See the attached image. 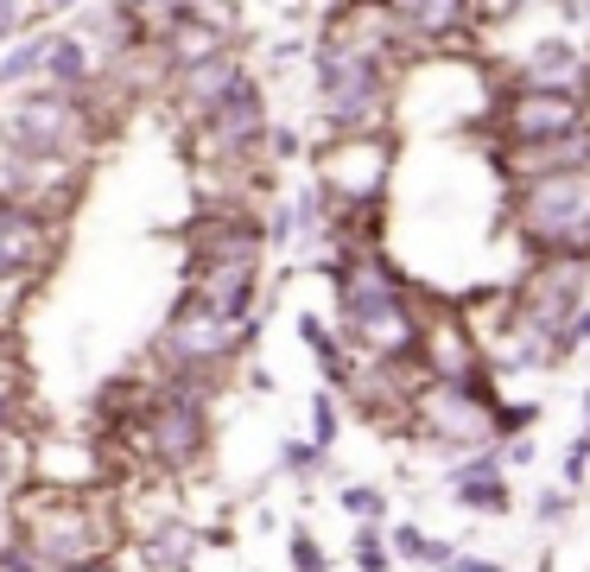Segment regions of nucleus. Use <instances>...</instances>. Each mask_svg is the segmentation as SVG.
Returning <instances> with one entry per match:
<instances>
[{"label":"nucleus","mask_w":590,"mask_h":572,"mask_svg":"<svg viewBox=\"0 0 590 572\" xmlns=\"http://www.w3.org/2000/svg\"><path fill=\"white\" fill-rule=\"evenodd\" d=\"M350 560H356L362 572H387V566H394V560H387V534H382V528H362L356 547H350Z\"/></svg>","instance_id":"b1692460"},{"label":"nucleus","mask_w":590,"mask_h":572,"mask_svg":"<svg viewBox=\"0 0 590 572\" xmlns=\"http://www.w3.org/2000/svg\"><path fill=\"white\" fill-rule=\"evenodd\" d=\"M26 293H32L26 280H0V331H7L13 318H20V306H26Z\"/></svg>","instance_id":"7c9ffc66"},{"label":"nucleus","mask_w":590,"mask_h":572,"mask_svg":"<svg viewBox=\"0 0 590 572\" xmlns=\"http://www.w3.org/2000/svg\"><path fill=\"white\" fill-rule=\"evenodd\" d=\"M255 280H260V261H191L184 299L197 313L223 318V325H242V318H255Z\"/></svg>","instance_id":"9b49d317"},{"label":"nucleus","mask_w":590,"mask_h":572,"mask_svg":"<svg viewBox=\"0 0 590 572\" xmlns=\"http://www.w3.org/2000/svg\"><path fill=\"white\" fill-rule=\"evenodd\" d=\"M299 338H305V350L324 363V382H331V389H350V357H343V343H336L331 325L318 313H299Z\"/></svg>","instance_id":"aec40b11"},{"label":"nucleus","mask_w":590,"mask_h":572,"mask_svg":"<svg viewBox=\"0 0 590 572\" xmlns=\"http://www.w3.org/2000/svg\"><path fill=\"white\" fill-rule=\"evenodd\" d=\"M331 286H336V313H343V338L356 343L368 363H419V318L407 306V280L375 248L343 255Z\"/></svg>","instance_id":"f257e3e1"},{"label":"nucleus","mask_w":590,"mask_h":572,"mask_svg":"<svg viewBox=\"0 0 590 572\" xmlns=\"http://www.w3.org/2000/svg\"><path fill=\"white\" fill-rule=\"evenodd\" d=\"M590 306V261L584 255H539L521 280V313L546 325L559 338L565 318H578Z\"/></svg>","instance_id":"9d476101"},{"label":"nucleus","mask_w":590,"mask_h":572,"mask_svg":"<svg viewBox=\"0 0 590 572\" xmlns=\"http://www.w3.org/2000/svg\"><path fill=\"white\" fill-rule=\"evenodd\" d=\"M0 572H45V566H39L20 541H7V547H0Z\"/></svg>","instance_id":"72a5a7b5"},{"label":"nucleus","mask_w":590,"mask_h":572,"mask_svg":"<svg viewBox=\"0 0 590 572\" xmlns=\"http://www.w3.org/2000/svg\"><path fill=\"white\" fill-rule=\"evenodd\" d=\"M584 103L578 96H521L514 89L508 103H502V134H508V147H546V140H571V134H584Z\"/></svg>","instance_id":"4468645a"},{"label":"nucleus","mask_w":590,"mask_h":572,"mask_svg":"<svg viewBox=\"0 0 590 572\" xmlns=\"http://www.w3.org/2000/svg\"><path fill=\"white\" fill-rule=\"evenodd\" d=\"M584 343H590V306L578 318H565V325H559V357H565V350H584Z\"/></svg>","instance_id":"2f4dec72"},{"label":"nucleus","mask_w":590,"mask_h":572,"mask_svg":"<svg viewBox=\"0 0 590 572\" xmlns=\"http://www.w3.org/2000/svg\"><path fill=\"white\" fill-rule=\"evenodd\" d=\"M584 223H590V179H539L521 184L514 198V230L534 242L539 255H584Z\"/></svg>","instance_id":"0eeeda50"},{"label":"nucleus","mask_w":590,"mask_h":572,"mask_svg":"<svg viewBox=\"0 0 590 572\" xmlns=\"http://www.w3.org/2000/svg\"><path fill=\"white\" fill-rule=\"evenodd\" d=\"M83 572H115V566H83Z\"/></svg>","instance_id":"58836bf2"},{"label":"nucleus","mask_w":590,"mask_h":572,"mask_svg":"<svg viewBox=\"0 0 590 572\" xmlns=\"http://www.w3.org/2000/svg\"><path fill=\"white\" fill-rule=\"evenodd\" d=\"M255 343H260V318L223 325V318L197 313L191 299H179L172 318H165V331L153 338V357L165 363V375H216L235 357H255Z\"/></svg>","instance_id":"423d86ee"},{"label":"nucleus","mask_w":590,"mask_h":572,"mask_svg":"<svg viewBox=\"0 0 590 572\" xmlns=\"http://www.w3.org/2000/svg\"><path fill=\"white\" fill-rule=\"evenodd\" d=\"M412 426L432 445L451 452H495L502 426H495V389H489V369L463 375V382H426L419 401L407 407Z\"/></svg>","instance_id":"39448f33"},{"label":"nucleus","mask_w":590,"mask_h":572,"mask_svg":"<svg viewBox=\"0 0 590 572\" xmlns=\"http://www.w3.org/2000/svg\"><path fill=\"white\" fill-rule=\"evenodd\" d=\"M514 89L521 96H590V57L571 45V39H539L521 52V71H514Z\"/></svg>","instance_id":"ddd939ff"},{"label":"nucleus","mask_w":590,"mask_h":572,"mask_svg":"<svg viewBox=\"0 0 590 572\" xmlns=\"http://www.w3.org/2000/svg\"><path fill=\"white\" fill-rule=\"evenodd\" d=\"M280 465L299 470V477H311V470L331 465V452H318V445H280Z\"/></svg>","instance_id":"bb28decb"},{"label":"nucleus","mask_w":590,"mask_h":572,"mask_svg":"<svg viewBox=\"0 0 590 572\" xmlns=\"http://www.w3.org/2000/svg\"><path fill=\"white\" fill-rule=\"evenodd\" d=\"M248 64L235 52L210 57V64H197V71H179V103L191 108V121H204V115H216V108H229L242 89H248Z\"/></svg>","instance_id":"dca6fc26"},{"label":"nucleus","mask_w":590,"mask_h":572,"mask_svg":"<svg viewBox=\"0 0 590 572\" xmlns=\"http://www.w3.org/2000/svg\"><path fill=\"white\" fill-rule=\"evenodd\" d=\"M394 147L382 134H331L318 147V191L331 198V210H368L382 198Z\"/></svg>","instance_id":"6e6552de"},{"label":"nucleus","mask_w":590,"mask_h":572,"mask_svg":"<svg viewBox=\"0 0 590 572\" xmlns=\"http://www.w3.org/2000/svg\"><path fill=\"white\" fill-rule=\"evenodd\" d=\"M305 445H318V452H331L336 445V394L331 389L311 394V439Z\"/></svg>","instance_id":"5701e85b"},{"label":"nucleus","mask_w":590,"mask_h":572,"mask_svg":"<svg viewBox=\"0 0 590 572\" xmlns=\"http://www.w3.org/2000/svg\"><path fill=\"white\" fill-rule=\"evenodd\" d=\"M13 420H20V389L0 375V426H13Z\"/></svg>","instance_id":"f704fd0d"},{"label":"nucleus","mask_w":590,"mask_h":572,"mask_svg":"<svg viewBox=\"0 0 590 572\" xmlns=\"http://www.w3.org/2000/svg\"><path fill=\"white\" fill-rule=\"evenodd\" d=\"M57 248V216L0 198V280H32Z\"/></svg>","instance_id":"2eb2a0df"},{"label":"nucleus","mask_w":590,"mask_h":572,"mask_svg":"<svg viewBox=\"0 0 590 572\" xmlns=\"http://www.w3.org/2000/svg\"><path fill=\"white\" fill-rule=\"evenodd\" d=\"M444 572H508V566H502V560H476V553H458V560H451Z\"/></svg>","instance_id":"c9c22d12"},{"label":"nucleus","mask_w":590,"mask_h":572,"mask_svg":"<svg viewBox=\"0 0 590 572\" xmlns=\"http://www.w3.org/2000/svg\"><path fill=\"white\" fill-rule=\"evenodd\" d=\"M153 560H159V566H184V560H191V534H184V528H159V534H153Z\"/></svg>","instance_id":"a878e982"},{"label":"nucleus","mask_w":590,"mask_h":572,"mask_svg":"<svg viewBox=\"0 0 590 572\" xmlns=\"http://www.w3.org/2000/svg\"><path fill=\"white\" fill-rule=\"evenodd\" d=\"M508 166L521 184L539 179H590V128L571 134V140H546V147H508Z\"/></svg>","instance_id":"f3484780"},{"label":"nucleus","mask_w":590,"mask_h":572,"mask_svg":"<svg viewBox=\"0 0 590 572\" xmlns=\"http://www.w3.org/2000/svg\"><path fill=\"white\" fill-rule=\"evenodd\" d=\"M292 566H299V572H324V547L311 541L305 528H299V534H292Z\"/></svg>","instance_id":"c756f323"},{"label":"nucleus","mask_w":590,"mask_h":572,"mask_svg":"<svg viewBox=\"0 0 590 572\" xmlns=\"http://www.w3.org/2000/svg\"><path fill=\"white\" fill-rule=\"evenodd\" d=\"M133 439L153 452L159 470H191L210 452V407L165 401V394L147 389V414H140V426H133Z\"/></svg>","instance_id":"1a4fd4ad"},{"label":"nucleus","mask_w":590,"mask_h":572,"mask_svg":"<svg viewBox=\"0 0 590 572\" xmlns=\"http://www.w3.org/2000/svg\"><path fill=\"white\" fill-rule=\"evenodd\" d=\"M343 509H350V516H362L368 528H375V521L387 516V496L368 490V484H350V490H343Z\"/></svg>","instance_id":"393cba45"},{"label":"nucleus","mask_w":590,"mask_h":572,"mask_svg":"<svg viewBox=\"0 0 590 572\" xmlns=\"http://www.w3.org/2000/svg\"><path fill=\"white\" fill-rule=\"evenodd\" d=\"M451 502L458 509H476V516H508L514 509V496L502 477H476V484H451Z\"/></svg>","instance_id":"4be33fe9"},{"label":"nucleus","mask_w":590,"mask_h":572,"mask_svg":"<svg viewBox=\"0 0 590 572\" xmlns=\"http://www.w3.org/2000/svg\"><path fill=\"white\" fill-rule=\"evenodd\" d=\"M197 140H191V153L197 159H216V166H235V159H248L267 140V121H260V83H248L229 108H216L197 121Z\"/></svg>","instance_id":"f8f14e48"},{"label":"nucleus","mask_w":590,"mask_h":572,"mask_svg":"<svg viewBox=\"0 0 590 572\" xmlns=\"http://www.w3.org/2000/svg\"><path fill=\"white\" fill-rule=\"evenodd\" d=\"M387 27H407V39H426V45H438V39H458V32L476 27V13L470 7H458V0H419V7H382Z\"/></svg>","instance_id":"a211bd4d"},{"label":"nucleus","mask_w":590,"mask_h":572,"mask_svg":"<svg viewBox=\"0 0 590 572\" xmlns=\"http://www.w3.org/2000/svg\"><path fill=\"white\" fill-rule=\"evenodd\" d=\"M260 147H267L273 159H299V153H305V140H299L292 128H267V140H260Z\"/></svg>","instance_id":"473e14b6"},{"label":"nucleus","mask_w":590,"mask_h":572,"mask_svg":"<svg viewBox=\"0 0 590 572\" xmlns=\"http://www.w3.org/2000/svg\"><path fill=\"white\" fill-rule=\"evenodd\" d=\"M89 77H96L89 45H83L77 32H57L52 52H45V89H57V96H83V89H89Z\"/></svg>","instance_id":"6ab92c4d"},{"label":"nucleus","mask_w":590,"mask_h":572,"mask_svg":"<svg viewBox=\"0 0 590 572\" xmlns=\"http://www.w3.org/2000/svg\"><path fill=\"white\" fill-rule=\"evenodd\" d=\"M96 115L83 96H57V89H32L7 108L0 121V147L13 159H32V166H71V159L96 140Z\"/></svg>","instance_id":"20e7f679"},{"label":"nucleus","mask_w":590,"mask_h":572,"mask_svg":"<svg viewBox=\"0 0 590 572\" xmlns=\"http://www.w3.org/2000/svg\"><path fill=\"white\" fill-rule=\"evenodd\" d=\"M584 433H590V389H584Z\"/></svg>","instance_id":"4c0bfd02"},{"label":"nucleus","mask_w":590,"mask_h":572,"mask_svg":"<svg viewBox=\"0 0 590 572\" xmlns=\"http://www.w3.org/2000/svg\"><path fill=\"white\" fill-rule=\"evenodd\" d=\"M20 547L45 572H83V566H103V553L115 547V521L83 502V496H64V490H39V496H20Z\"/></svg>","instance_id":"f03ea898"},{"label":"nucleus","mask_w":590,"mask_h":572,"mask_svg":"<svg viewBox=\"0 0 590 572\" xmlns=\"http://www.w3.org/2000/svg\"><path fill=\"white\" fill-rule=\"evenodd\" d=\"M52 39H57V32H26V39H20L13 52L0 57V89H7V83L39 77V71H45V52H52Z\"/></svg>","instance_id":"412c9836"},{"label":"nucleus","mask_w":590,"mask_h":572,"mask_svg":"<svg viewBox=\"0 0 590 572\" xmlns=\"http://www.w3.org/2000/svg\"><path fill=\"white\" fill-rule=\"evenodd\" d=\"M565 516V490H553V496H539V521H559Z\"/></svg>","instance_id":"e433bc0d"},{"label":"nucleus","mask_w":590,"mask_h":572,"mask_svg":"<svg viewBox=\"0 0 590 572\" xmlns=\"http://www.w3.org/2000/svg\"><path fill=\"white\" fill-rule=\"evenodd\" d=\"M32 20H39V7H20V0H0V45H7V39H13L20 27H32Z\"/></svg>","instance_id":"c85d7f7f"},{"label":"nucleus","mask_w":590,"mask_h":572,"mask_svg":"<svg viewBox=\"0 0 590 572\" xmlns=\"http://www.w3.org/2000/svg\"><path fill=\"white\" fill-rule=\"evenodd\" d=\"M584 465H590V433H578L571 452H565V490H578V484H584Z\"/></svg>","instance_id":"cd10ccee"},{"label":"nucleus","mask_w":590,"mask_h":572,"mask_svg":"<svg viewBox=\"0 0 590 572\" xmlns=\"http://www.w3.org/2000/svg\"><path fill=\"white\" fill-rule=\"evenodd\" d=\"M311 77H318V103L336 134H368L387 108V57L362 45L350 32H331L311 52Z\"/></svg>","instance_id":"7ed1b4c3"}]
</instances>
